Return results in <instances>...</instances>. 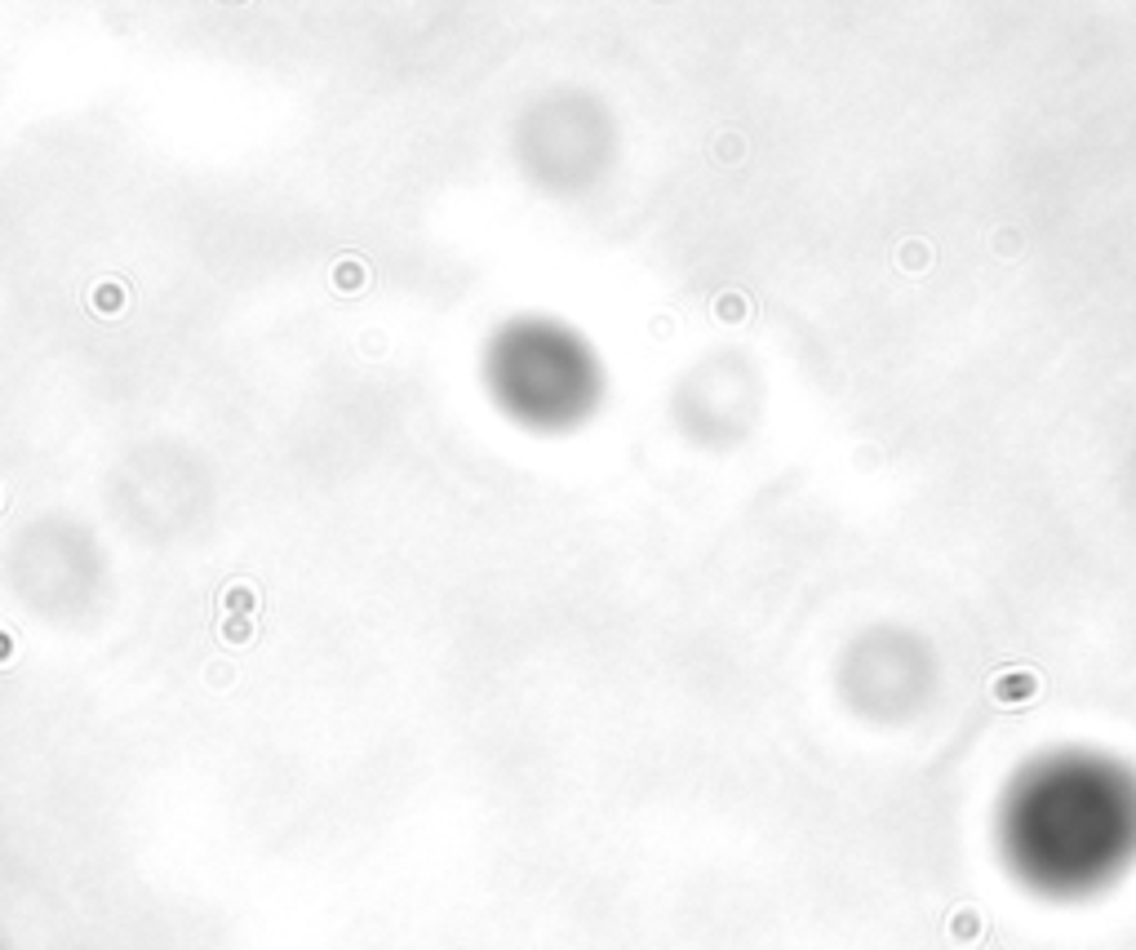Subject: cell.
Listing matches in <instances>:
<instances>
[{
  "mask_svg": "<svg viewBox=\"0 0 1136 950\" xmlns=\"http://www.w3.org/2000/svg\"><path fill=\"white\" fill-rule=\"evenodd\" d=\"M1003 866L1039 897H1096L1136 866V768L1101 751L1025 764L994 817Z\"/></svg>",
  "mask_w": 1136,
  "mask_h": 950,
  "instance_id": "1",
  "label": "cell"
}]
</instances>
